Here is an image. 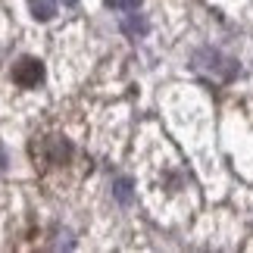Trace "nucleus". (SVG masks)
<instances>
[{"mask_svg": "<svg viewBox=\"0 0 253 253\" xmlns=\"http://www.w3.org/2000/svg\"><path fill=\"white\" fill-rule=\"evenodd\" d=\"M44 79V69H41V63L38 60H22V63H16V69H13V82L16 84H22V87H38V82Z\"/></svg>", "mask_w": 253, "mask_h": 253, "instance_id": "2", "label": "nucleus"}, {"mask_svg": "<svg viewBox=\"0 0 253 253\" xmlns=\"http://www.w3.org/2000/svg\"><path fill=\"white\" fill-rule=\"evenodd\" d=\"M106 3L119 6V9H128V13H131V9H138V0H106Z\"/></svg>", "mask_w": 253, "mask_h": 253, "instance_id": "4", "label": "nucleus"}, {"mask_svg": "<svg viewBox=\"0 0 253 253\" xmlns=\"http://www.w3.org/2000/svg\"><path fill=\"white\" fill-rule=\"evenodd\" d=\"M35 169L41 175H50L53 169H69L75 163V144L63 134H35L32 141Z\"/></svg>", "mask_w": 253, "mask_h": 253, "instance_id": "1", "label": "nucleus"}, {"mask_svg": "<svg viewBox=\"0 0 253 253\" xmlns=\"http://www.w3.org/2000/svg\"><path fill=\"white\" fill-rule=\"evenodd\" d=\"M32 9H35L38 19H50L56 13V3L53 0H32Z\"/></svg>", "mask_w": 253, "mask_h": 253, "instance_id": "3", "label": "nucleus"}]
</instances>
